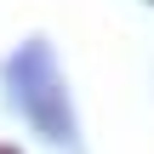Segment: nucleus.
Segmentation results:
<instances>
[{"label": "nucleus", "instance_id": "f03ea898", "mask_svg": "<svg viewBox=\"0 0 154 154\" xmlns=\"http://www.w3.org/2000/svg\"><path fill=\"white\" fill-rule=\"evenodd\" d=\"M0 154H11V149H0Z\"/></svg>", "mask_w": 154, "mask_h": 154}, {"label": "nucleus", "instance_id": "f257e3e1", "mask_svg": "<svg viewBox=\"0 0 154 154\" xmlns=\"http://www.w3.org/2000/svg\"><path fill=\"white\" fill-rule=\"evenodd\" d=\"M6 80H11V103H17V114H23L46 143H69V137H74V114H69V91H63L57 57H51L40 40L23 46V51L11 57Z\"/></svg>", "mask_w": 154, "mask_h": 154}]
</instances>
